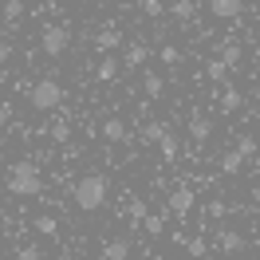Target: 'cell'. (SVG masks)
I'll list each match as a JSON object with an SVG mask.
<instances>
[{
	"instance_id": "16",
	"label": "cell",
	"mask_w": 260,
	"mask_h": 260,
	"mask_svg": "<svg viewBox=\"0 0 260 260\" xmlns=\"http://www.w3.org/2000/svg\"><path fill=\"white\" fill-rule=\"evenodd\" d=\"M142 229H146L150 237H162L166 233V213H150L146 221H142Z\"/></svg>"
},
{
	"instance_id": "26",
	"label": "cell",
	"mask_w": 260,
	"mask_h": 260,
	"mask_svg": "<svg viewBox=\"0 0 260 260\" xmlns=\"http://www.w3.org/2000/svg\"><path fill=\"white\" fill-rule=\"evenodd\" d=\"M205 75H209V79H217V83H221V79H225V75H229V67L221 63V59H209V63H205Z\"/></svg>"
},
{
	"instance_id": "22",
	"label": "cell",
	"mask_w": 260,
	"mask_h": 260,
	"mask_svg": "<svg viewBox=\"0 0 260 260\" xmlns=\"http://www.w3.org/2000/svg\"><path fill=\"white\" fill-rule=\"evenodd\" d=\"M0 16L4 20H20L24 16V0H4V4H0Z\"/></svg>"
},
{
	"instance_id": "18",
	"label": "cell",
	"mask_w": 260,
	"mask_h": 260,
	"mask_svg": "<svg viewBox=\"0 0 260 260\" xmlns=\"http://www.w3.org/2000/svg\"><path fill=\"white\" fill-rule=\"evenodd\" d=\"M241 166H244V158L233 150V154H225V158H221V174H229V178H233V174H241Z\"/></svg>"
},
{
	"instance_id": "14",
	"label": "cell",
	"mask_w": 260,
	"mask_h": 260,
	"mask_svg": "<svg viewBox=\"0 0 260 260\" xmlns=\"http://www.w3.org/2000/svg\"><path fill=\"white\" fill-rule=\"evenodd\" d=\"M197 8H201V4H193V0H174V4H170V12H174L178 20H193Z\"/></svg>"
},
{
	"instance_id": "31",
	"label": "cell",
	"mask_w": 260,
	"mask_h": 260,
	"mask_svg": "<svg viewBox=\"0 0 260 260\" xmlns=\"http://www.w3.org/2000/svg\"><path fill=\"white\" fill-rule=\"evenodd\" d=\"M205 213H209V221H221V217L229 213V205H225V201H209V209H205Z\"/></svg>"
},
{
	"instance_id": "30",
	"label": "cell",
	"mask_w": 260,
	"mask_h": 260,
	"mask_svg": "<svg viewBox=\"0 0 260 260\" xmlns=\"http://www.w3.org/2000/svg\"><path fill=\"white\" fill-rule=\"evenodd\" d=\"M185 248H189L193 256H205V252H209V244H205V237H189V244H185Z\"/></svg>"
},
{
	"instance_id": "28",
	"label": "cell",
	"mask_w": 260,
	"mask_h": 260,
	"mask_svg": "<svg viewBox=\"0 0 260 260\" xmlns=\"http://www.w3.org/2000/svg\"><path fill=\"white\" fill-rule=\"evenodd\" d=\"M158 55H162V63H166V67H174V63H181V51L174 48V44H166V48L158 51Z\"/></svg>"
},
{
	"instance_id": "27",
	"label": "cell",
	"mask_w": 260,
	"mask_h": 260,
	"mask_svg": "<svg viewBox=\"0 0 260 260\" xmlns=\"http://www.w3.org/2000/svg\"><path fill=\"white\" fill-rule=\"evenodd\" d=\"M51 138H55V142H67V138H71V126H67L63 118H55V122H51Z\"/></svg>"
},
{
	"instance_id": "24",
	"label": "cell",
	"mask_w": 260,
	"mask_h": 260,
	"mask_svg": "<svg viewBox=\"0 0 260 260\" xmlns=\"http://www.w3.org/2000/svg\"><path fill=\"white\" fill-rule=\"evenodd\" d=\"M142 134H146V142H162L170 130H166V122H146V126H142Z\"/></svg>"
},
{
	"instance_id": "9",
	"label": "cell",
	"mask_w": 260,
	"mask_h": 260,
	"mask_svg": "<svg viewBox=\"0 0 260 260\" xmlns=\"http://www.w3.org/2000/svg\"><path fill=\"white\" fill-rule=\"evenodd\" d=\"M103 138H107V142H126L130 138L126 122H122V118H107V122H103Z\"/></svg>"
},
{
	"instance_id": "5",
	"label": "cell",
	"mask_w": 260,
	"mask_h": 260,
	"mask_svg": "<svg viewBox=\"0 0 260 260\" xmlns=\"http://www.w3.org/2000/svg\"><path fill=\"white\" fill-rule=\"evenodd\" d=\"M166 209L174 213V217H185V213L193 209V189H189V185H178V189H170V197H166Z\"/></svg>"
},
{
	"instance_id": "3",
	"label": "cell",
	"mask_w": 260,
	"mask_h": 260,
	"mask_svg": "<svg viewBox=\"0 0 260 260\" xmlns=\"http://www.w3.org/2000/svg\"><path fill=\"white\" fill-rule=\"evenodd\" d=\"M63 87H59V83L51 79H36L32 87H28V103H32L36 111H59V103H63Z\"/></svg>"
},
{
	"instance_id": "10",
	"label": "cell",
	"mask_w": 260,
	"mask_h": 260,
	"mask_svg": "<svg viewBox=\"0 0 260 260\" xmlns=\"http://www.w3.org/2000/svg\"><path fill=\"white\" fill-rule=\"evenodd\" d=\"M209 134H213V122L205 114H193V118H189V138H193V142H205Z\"/></svg>"
},
{
	"instance_id": "17",
	"label": "cell",
	"mask_w": 260,
	"mask_h": 260,
	"mask_svg": "<svg viewBox=\"0 0 260 260\" xmlns=\"http://www.w3.org/2000/svg\"><path fill=\"white\" fill-rule=\"evenodd\" d=\"M126 213H130V221H146V217H150V209H146V201H142V197H130V201H126Z\"/></svg>"
},
{
	"instance_id": "20",
	"label": "cell",
	"mask_w": 260,
	"mask_h": 260,
	"mask_svg": "<svg viewBox=\"0 0 260 260\" xmlns=\"http://www.w3.org/2000/svg\"><path fill=\"white\" fill-rule=\"evenodd\" d=\"M237 107H241V91H237V87H225V95H221V111L233 114Z\"/></svg>"
},
{
	"instance_id": "13",
	"label": "cell",
	"mask_w": 260,
	"mask_h": 260,
	"mask_svg": "<svg viewBox=\"0 0 260 260\" xmlns=\"http://www.w3.org/2000/svg\"><path fill=\"white\" fill-rule=\"evenodd\" d=\"M126 256H130V241H122V237L107 241V248H103V260H126Z\"/></svg>"
},
{
	"instance_id": "11",
	"label": "cell",
	"mask_w": 260,
	"mask_h": 260,
	"mask_svg": "<svg viewBox=\"0 0 260 260\" xmlns=\"http://www.w3.org/2000/svg\"><path fill=\"white\" fill-rule=\"evenodd\" d=\"M95 79H99V83H111V79H118V59H114V55H103V59H99V67H95Z\"/></svg>"
},
{
	"instance_id": "33",
	"label": "cell",
	"mask_w": 260,
	"mask_h": 260,
	"mask_svg": "<svg viewBox=\"0 0 260 260\" xmlns=\"http://www.w3.org/2000/svg\"><path fill=\"white\" fill-rule=\"evenodd\" d=\"M0 126H12V103H0Z\"/></svg>"
},
{
	"instance_id": "15",
	"label": "cell",
	"mask_w": 260,
	"mask_h": 260,
	"mask_svg": "<svg viewBox=\"0 0 260 260\" xmlns=\"http://www.w3.org/2000/svg\"><path fill=\"white\" fill-rule=\"evenodd\" d=\"M32 225H36V233H40V237H55V233H59V221H55V217H48V213H44V217H36Z\"/></svg>"
},
{
	"instance_id": "34",
	"label": "cell",
	"mask_w": 260,
	"mask_h": 260,
	"mask_svg": "<svg viewBox=\"0 0 260 260\" xmlns=\"http://www.w3.org/2000/svg\"><path fill=\"white\" fill-rule=\"evenodd\" d=\"M8 59H12V44H8V40H0V63H8Z\"/></svg>"
},
{
	"instance_id": "7",
	"label": "cell",
	"mask_w": 260,
	"mask_h": 260,
	"mask_svg": "<svg viewBox=\"0 0 260 260\" xmlns=\"http://www.w3.org/2000/svg\"><path fill=\"white\" fill-rule=\"evenodd\" d=\"M217 248L229 252V256H237V252H244V237L237 229H217Z\"/></svg>"
},
{
	"instance_id": "19",
	"label": "cell",
	"mask_w": 260,
	"mask_h": 260,
	"mask_svg": "<svg viewBox=\"0 0 260 260\" xmlns=\"http://www.w3.org/2000/svg\"><path fill=\"white\" fill-rule=\"evenodd\" d=\"M146 63V44H130L126 48V67H142Z\"/></svg>"
},
{
	"instance_id": "6",
	"label": "cell",
	"mask_w": 260,
	"mask_h": 260,
	"mask_svg": "<svg viewBox=\"0 0 260 260\" xmlns=\"http://www.w3.org/2000/svg\"><path fill=\"white\" fill-rule=\"evenodd\" d=\"M205 8L213 12V20H237V16L244 12V4H241V0H209Z\"/></svg>"
},
{
	"instance_id": "1",
	"label": "cell",
	"mask_w": 260,
	"mask_h": 260,
	"mask_svg": "<svg viewBox=\"0 0 260 260\" xmlns=\"http://www.w3.org/2000/svg\"><path fill=\"white\" fill-rule=\"evenodd\" d=\"M107 193H111V181L103 178V174H83L79 181H75V189H71V197H75V205H79L83 213H95L107 205Z\"/></svg>"
},
{
	"instance_id": "29",
	"label": "cell",
	"mask_w": 260,
	"mask_h": 260,
	"mask_svg": "<svg viewBox=\"0 0 260 260\" xmlns=\"http://www.w3.org/2000/svg\"><path fill=\"white\" fill-rule=\"evenodd\" d=\"M138 8H142V12H146L150 20H154V16H162V12H166V4H162V0H142Z\"/></svg>"
},
{
	"instance_id": "4",
	"label": "cell",
	"mask_w": 260,
	"mask_h": 260,
	"mask_svg": "<svg viewBox=\"0 0 260 260\" xmlns=\"http://www.w3.org/2000/svg\"><path fill=\"white\" fill-rule=\"evenodd\" d=\"M67 44H71V28H67V24H48V28L40 32V51L51 55V59H59L67 51Z\"/></svg>"
},
{
	"instance_id": "23",
	"label": "cell",
	"mask_w": 260,
	"mask_h": 260,
	"mask_svg": "<svg viewBox=\"0 0 260 260\" xmlns=\"http://www.w3.org/2000/svg\"><path fill=\"white\" fill-rule=\"evenodd\" d=\"M256 138H252V134H241V138H237V154H241V158H252V154H256Z\"/></svg>"
},
{
	"instance_id": "2",
	"label": "cell",
	"mask_w": 260,
	"mask_h": 260,
	"mask_svg": "<svg viewBox=\"0 0 260 260\" xmlns=\"http://www.w3.org/2000/svg\"><path fill=\"white\" fill-rule=\"evenodd\" d=\"M8 193L12 197H40L44 193V178L36 162H16L8 170Z\"/></svg>"
},
{
	"instance_id": "21",
	"label": "cell",
	"mask_w": 260,
	"mask_h": 260,
	"mask_svg": "<svg viewBox=\"0 0 260 260\" xmlns=\"http://www.w3.org/2000/svg\"><path fill=\"white\" fill-rule=\"evenodd\" d=\"M241 55H244L241 44H225V48H221V63H225V67H237V63H241Z\"/></svg>"
},
{
	"instance_id": "8",
	"label": "cell",
	"mask_w": 260,
	"mask_h": 260,
	"mask_svg": "<svg viewBox=\"0 0 260 260\" xmlns=\"http://www.w3.org/2000/svg\"><path fill=\"white\" fill-rule=\"evenodd\" d=\"M118 44H122V36L114 32V28H103V32L95 36V48L103 51V55H114V48H118Z\"/></svg>"
},
{
	"instance_id": "12",
	"label": "cell",
	"mask_w": 260,
	"mask_h": 260,
	"mask_svg": "<svg viewBox=\"0 0 260 260\" xmlns=\"http://www.w3.org/2000/svg\"><path fill=\"white\" fill-rule=\"evenodd\" d=\"M142 91H146V95H150V103H154V99H162L166 79L158 75V71H146V75H142Z\"/></svg>"
},
{
	"instance_id": "32",
	"label": "cell",
	"mask_w": 260,
	"mask_h": 260,
	"mask_svg": "<svg viewBox=\"0 0 260 260\" xmlns=\"http://www.w3.org/2000/svg\"><path fill=\"white\" fill-rule=\"evenodd\" d=\"M44 252L36 248V244H20V260H40Z\"/></svg>"
},
{
	"instance_id": "25",
	"label": "cell",
	"mask_w": 260,
	"mask_h": 260,
	"mask_svg": "<svg viewBox=\"0 0 260 260\" xmlns=\"http://www.w3.org/2000/svg\"><path fill=\"white\" fill-rule=\"evenodd\" d=\"M158 150H162L166 162H174V158H178V138H174V134H166L162 142H158Z\"/></svg>"
}]
</instances>
